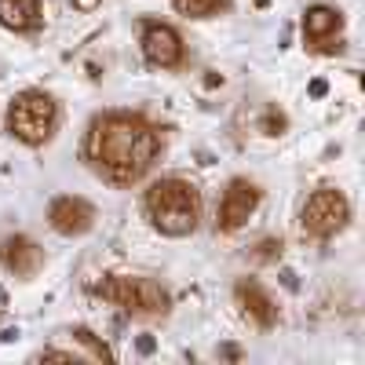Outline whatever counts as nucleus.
<instances>
[{
	"mask_svg": "<svg viewBox=\"0 0 365 365\" xmlns=\"http://www.w3.org/2000/svg\"><path fill=\"white\" fill-rule=\"evenodd\" d=\"M41 22V0H0V26L26 34Z\"/></svg>",
	"mask_w": 365,
	"mask_h": 365,
	"instance_id": "obj_12",
	"label": "nucleus"
},
{
	"mask_svg": "<svg viewBox=\"0 0 365 365\" xmlns=\"http://www.w3.org/2000/svg\"><path fill=\"white\" fill-rule=\"evenodd\" d=\"M237 303H241V307H245L263 329H270L274 322H278V307H274L270 296H267L256 282H241V285H237Z\"/></svg>",
	"mask_w": 365,
	"mask_h": 365,
	"instance_id": "obj_11",
	"label": "nucleus"
},
{
	"mask_svg": "<svg viewBox=\"0 0 365 365\" xmlns=\"http://www.w3.org/2000/svg\"><path fill=\"white\" fill-rule=\"evenodd\" d=\"M0 263L11 274H19V278H29V274H37L44 267V252L29 237H8L4 245H0Z\"/></svg>",
	"mask_w": 365,
	"mask_h": 365,
	"instance_id": "obj_9",
	"label": "nucleus"
},
{
	"mask_svg": "<svg viewBox=\"0 0 365 365\" xmlns=\"http://www.w3.org/2000/svg\"><path fill=\"white\" fill-rule=\"evenodd\" d=\"M347 216H351L347 197L332 187H322V190L311 194L307 205H303V230L314 234V237H329L347 223Z\"/></svg>",
	"mask_w": 365,
	"mask_h": 365,
	"instance_id": "obj_5",
	"label": "nucleus"
},
{
	"mask_svg": "<svg viewBox=\"0 0 365 365\" xmlns=\"http://www.w3.org/2000/svg\"><path fill=\"white\" fill-rule=\"evenodd\" d=\"M55 120H58V106L51 103V96H44V91H22L8 110V128L26 146L48 143L51 132H55Z\"/></svg>",
	"mask_w": 365,
	"mask_h": 365,
	"instance_id": "obj_3",
	"label": "nucleus"
},
{
	"mask_svg": "<svg viewBox=\"0 0 365 365\" xmlns=\"http://www.w3.org/2000/svg\"><path fill=\"white\" fill-rule=\"evenodd\" d=\"M88 158L113 182H135L158 158V132L143 117L106 113L91 125Z\"/></svg>",
	"mask_w": 365,
	"mask_h": 365,
	"instance_id": "obj_1",
	"label": "nucleus"
},
{
	"mask_svg": "<svg viewBox=\"0 0 365 365\" xmlns=\"http://www.w3.org/2000/svg\"><path fill=\"white\" fill-rule=\"evenodd\" d=\"M172 4H175L182 15H190V19H205V15H216L227 0H172Z\"/></svg>",
	"mask_w": 365,
	"mask_h": 365,
	"instance_id": "obj_13",
	"label": "nucleus"
},
{
	"mask_svg": "<svg viewBox=\"0 0 365 365\" xmlns=\"http://www.w3.org/2000/svg\"><path fill=\"white\" fill-rule=\"evenodd\" d=\"M146 212L154 227L168 237H182L197 227L201 216V197L190 182L182 179H161L146 190Z\"/></svg>",
	"mask_w": 365,
	"mask_h": 365,
	"instance_id": "obj_2",
	"label": "nucleus"
},
{
	"mask_svg": "<svg viewBox=\"0 0 365 365\" xmlns=\"http://www.w3.org/2000/svg\"><path fill=\"white\" fill-rule=\"evenodd\" d=\"M99 292L106 299H113L117 307L135 311V314H165L168 311V292L150 278H120V274H113L110 282L99 285Z\"/></svg>",
	"mask_w": 365,
	"mask_h": 365,
	"instance_id": "obj_4",
	"label": "nucleus"
},
{
	"mask_svg": "<svg viewBox=\"0 0 365 365\" xmlns=\"http://www.w3.org/2000/svg\"><path fill=\"white\" fill-rule=\"evenodd\" d=\"M256 205H259V190L252 187V182H245V179H234L227 187V194H223V205H220V227L223 230H237L256 212Z\"/></svg>",
	"mask_w": 365,
	"mask_h": 365,
	"instance_id": "obj_7",
	"label": "nucleus"
},
{
	"mask_svg": "<svg viewBox=\"0 0 365 365\" xmlns=\"http://www.w3.org/2000/svg\"><path fill=\"white\" fill-rule=\"evenodd\" d=\"M99 4H103V0H73V8H77V11H96Z\"/></svg>",
	"mask_w": 365,
	"mask_h": 365,
	"instance_id": "obj_14",
	"label": "nucleus"
},
{
	"mask_svg": "<svg viewBox=\"0 0 365 365\" xmlns=\"http://www.w3.org/2000/svg\"><path fill=\"white\" fill-rule=\"evenodd\" d=\"M340 26H344L340 11H332L325 4H318V8H311L307 15H303V34H307V41L318 44V48H325V41L332 34H340Z\"/></svg>",
	"mask_w": 365,
	"mask_h": 365,
	"instance_id": "obj_10",
	"label": "nucleus"
},
{
	"mask_svg": "<svg viewBox=\"0 0 365 365\" xmlns=\"http://www.w3.org/2000/svg\"><path fill=\"white\" fill-rule=\"evenodd\" d=\"M48 220L58 234L73 237V234H84L91 223H96V208H91L84 197H58L48 212Z\"/></svg>",
	"mask_w": 365,
	"mask_h": 365,
	"instance_id": "obj_8",
	"label": "nucleus"
},
{
	"mask_svg": "<svg viewBox=\"0 0 365 365\" xmlns=\"http://www.w3.org/2000/svg\"><path fill=\"white\" fill-rule=\"evenodd\" d=\"M143 51L154 66H179L182 63V41L172 26L165 22H146L143 26Z\"/></svg>",
	"mask_w": 365,
	"mask_h": 365,
	"instance_id": "obj_6",
	"label": "nucleus"
}]
</instances>
